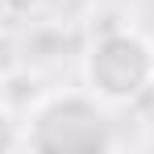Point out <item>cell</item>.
I'll list each match as a JSON object with an SVG mask.
<instances>
[{
  "label": "cell",
  "instance_id": "1",
  "mask_svg": "<svg viewBox=\"0 0 154 154\" xmlns=\"http://www.w3.org/2000/svg\"><path fill=\"white\" fill-rule=\"evenodd\" d=\"M108 104L96 100L88 88H63L38 96L25 112V146L42 154H88L112 146Z\"/></svg>",
  "mask_w": 154,
  "mask_h": 154
},
{
  "label": "cell",
  "instance_id": "2",
  "mask_svg": "<svg viewBox=\"0 0 154 154\" xmlns=\"http://www.w3.org/2000/svg\"><path fill=\"white\" fill-rule=\"evenodd\" d=\"M83 88L108 108L142 100L154 88V42L129 25L92 33L83 50Z\"/></svg>",
  "mask_w": 154,
  "mask_h": 154
},
{
  "label": "cell",
  "instance_id": "4",
  "mask_svg": "<svg viewBox=\"0 0 154 154\" xmlns=\"http://www.w3.org/2000/svg\"><path fill=\"white\" fill-rule=\"evenodd\" d=\"M17 146H25V121L13 112L8 100H0V154L17 150Z\"/></svg>",
  "mask_w": 154,
  "mask_h": 154
},
{
  "label": "cell",
  "instance_id": "5",
  "mask_svg": "<svg viewBox=\"0 0 154 154\" xmlns=\"http://www.w3.org/2000/svg\"><path fill=\"white\" fill-rule=\"evenodd\" d=\"M0 4H4L8 21H29V17H38L46 8V0H0Z\"/></svg>",
  "mask_w": 154,
  "mask_h": 154
},
{
  "label": "cell",
  "instance_id": "3",
  "mask_svg": "<svg viewBox=\"0 0 154 154\" xmlns=\"http://www.w3.org/2000/svg\"><path fill=\"white\" fill-rule=\"evenodd\" d=\"M21 67H25V42H21L8 25H0V83L17 79Z\"/></svg>",
  "mask_w": 154,
  "mask_h": 154
}]
</instances>
